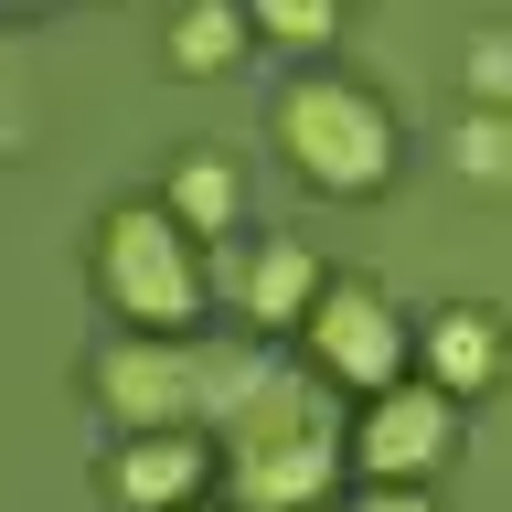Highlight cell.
Masks as SVG:
<instances>
[{
    "mask_svg": "<svg viewBox=\"0 0 512 512\" xmlns=\"http://www.w3.org/2000/svg\"><path fill=\"white\" fill-rule=\"evenodd\" d=\"M459 171H470L480 192H502V182H512V128L491 118V107H470V118H459Z\"/></svg>",
    "mask_w": 512,
    "mask_h": 512,
    "instance_id": "12",
    "label": "cell"
},
{
    "mask_svg": "<svg viewBox=\"0 0 512 512\" xmlns=\"http://www.w3.org/2000/svg\"><path fill=\"white\" fill-rule=\"evenodd\" d=\"M352 459L384 480V491H416L427 470H448L459 459V406L448 395H427V384H384V395H363V427H352Z\"/></svg>",
    "mask_w": 512,
    "mask_h": 512,
    "instance_id": "5",
    "label": "cell"
},
{
    "mask_svg": "<svg viewBox=\"0 0 512 512\" xmlns=\"http://www.w3.org/2000/svg\"><path fill=\"white\" fill-rule=\"evenodd\" d=\"M224 299H235L256 331H299V310L320 299V256L299 246V235H256V246H235V267H224Z\"/></svg>",
    "mask_w": 512,
    "mask_h": 512,
    "instance_id": "8",
    "label": "cell"
},
{
    "mask_svg": "<svg viewBox=\"0 0 512 512\" xmlns=\"http://www.w3.org/2000/svg\"><path fill=\"white\" fill-rule=\"evenodd\" d=\"M352 512H438V502H427V491H363Z\"/></svg>",
    "mask_w": 512,
    "mask_h": 512,
    "instance_id": "15",
    "label": "cell"
},
{
    "mask_svg": "<svg viewBox=\"0 0 512 512\" xmlns=\"http://www.w3.org/2000/svg\"><path fill=\"white\" fill-rule=\"evenodd\" d=\"M278 139H288V160H299V182H310V192H342V203H363V192L395 182V107H384L374 86H342V75L288 86Z\"/></svg>",
    "mask_w": 512,
    "mask_h": 512,
    "instance_id": "2",
    "label": "cell"
},
{
    "mask_svg": "<svg viewBox=\"0 0 512 512\" xmlns=\"http://www.w3.org/2000/svg\"><path fill=\"white\" fill-rule=\"evenodd\" d=\"M256 32H246V11H182L171 22V64H192V75H214V64H235Z\"/></svg>",
    "mask_w": 512,
    "mask_h": 512,
    "instance_id": "11",
    "label": "cell"
},
{
    "mask_svg": "<svg viewBox=\"0 0 512 512\" xmlns=\"http://www.w3.org/2000/svg\"><path fill=\"white\" fill-rule=\"evenodd\" d=\"M246 32H278V43H331L342 22H331V11H310V0H256Z\"/></svg>",
    "mask_w": 512,
    "mask_h": 512,
    "instance_id": "14",
    "label": "cell"
},
{
    "mask_svg": "<svg viewBox=\"0 0 512 512\" xmlns=\"http://www.w3.org/2000/svg\"><path fill=\"white\" fill-rule=\"evenodd\" d=\"M214 470L246 512H320L342 480V395L310 384L299 363H278L267 395L235 427H214Z\"/></svg>",
    "mask_w": 512,
    "mask_h": 512,
    "instance_id": "1",
    "label": "cell"
},
{
    "mask_svg": "<svg viewBox=\"0 0 512 512\" xmlns=\"http://www.w3.org/2000/svg\"><path fill=\"white\" fill-rule=\"evenodd\" d=\"M502 96H512V32H470V107L502 118Z\"/></svg>",
    "mask_w": 512,
    "mask_h": 512,
    "instance_id": "13",
    "label": "cell"
},
{
    "mask_svg": "<svg viewBox=\"0 0 512 512\" xmlns=\"http://www.w3.org/2000/svg\"><path fill=\"white\" fill-rule=\"evenodd\" d=\"M406 352H427V395H480V384L502 374V320L480 310V299H448V310H427V331H406Z\"/></svg>",
    "mask_w": 512,
    "mask_h": 512,
    "instance_id": "9",
    "label": "cell"
},
{
    "mask_svg": "<svg viewBox=\"0 0 512 512\" xmlns=\"http://www.w3.org/2000/svg\"><path fill=\"white\" fill-rule=\"evenodd\" d=\"M96 278H107V299H118L139 331H160V342H182L192 320H203V299H214L203 246H192L160 203H118V214L96 224Z\"/></svg>",
    "mask_w": 512,
    "mask_h": 512,
    "instance_id": "3",
    "label": "cell"
},
{
    "mask_svg": "<svg viewBox=\"0 0 512 512\" xmlns=\"http://www.w3.org/2000/svg\"><path fill=\"white\" fill-rule=\"evenodd\" d=\"M96 406L118 416L128 438L192 427V342H107L96 352Z\"/></svg>",
    "mask_w": 512,
    "mask_h": 512,
    "instance_id": "6",
    "label": "cell"
},
{
    "mask_svg": "<svg viewBox=\"0 0 512 512\" xmlns=\"http://www.w3.org/2000/svg\"><path fill=\"white\" fill-rule=\"evenodd\" d=\"M299 374L331 384V395H384V384H406V310L384 299L374 278H320V299L299 310Z\"/></svg>",
    "mask_w": 512,
    "mask_h": 512,
    "instance_id": "4",
    "label": "cell"
},
{
    "mask_svg": "<svg viewBox=\"0 0 512 512\" xmlns=\"http://www.w3.org/2000/svg\"><path fill=\"white\" fill-rule=\"evenodd\" d=\"M235 203H246V192H235V160H224V150H182V160H171V192H160V214L182 224L192 246L235 235Z\"/></svg>",
    "mask_w": 512,
    "mask_h": 512,
    "instance_id": "10",
    "label": "cell"
},
{
    "mask_svg": "<svg viewBox=\"0 0 512 512\" xmlns=\"http://www.w3.org/2000/svg\"><path fill=\"white\" fill-rule=\"evenodd\" d=\"M107 480H118L128 512H192V502H203V480H214V438H203V427L128 438L118 459H107Z\"/></svg>",
    "mask_w": 512,
    "mask_h": 512,
    "instance_id": "7",
    "label": "cell"
}]
</instances>
